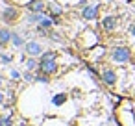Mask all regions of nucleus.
<instances>
[{"label": "nucleus", "mask_w": 135, "mask_h": 126, "mask_svg": "<svg viewBox=\"0 0 135 126\" xmlns=\"http://www.w3.org/2000/svg\"><path fill=\"white\" fill-rule=\"evenodd\" d=\"M19 17H21V11H19V8H15V6H9V8H6V10H4V13H2V21H4L6 24H11V22H15Z\"/></svg>", "instance_id": "nucleus-8"}, {"label": "nucleus", "mask_w": 135, "mask_h": 126, "mask_svg": "<svg viewBox=\"0 0 135 126\" xmlns=\"http://www.w3.org/2000/svg\"><path fill=\"white\" fill-rule=\"evenodd\" d=\"M48 10H50V17H59L63 13V8L61 6H56V4H50Z\"/></svg>", "instance_id": "nucleus-15"}, {"label": "nucleus", "mask_w": 135, "mask_h": 126, "mask_svg": "<svg viewBox=\"0 0 135 126\" xmlns=\"http://www.w3.org/2000/svg\"><path fill=\"white\" fill-rule=\"evenodd\" d=\"M118 26H120L118 15H105V17H102V21H100V28H102L104 32H107V34L117 32Z\"/></svg>", "instance_id": "nucleus-2"}, {"label": "nucleus", "mask_w": 135, "mask_h": 126, "mask_svg": "<svg viewBox=\"0 0 135 126\" xmlns=\"http://www.w3.org/2000/svg\"><path fill=\"white\" fill-rule=\"evenodd\" d=\"M0 59H2V63H11V61H13V56L2 52V54H0Z\"/></svg>", "instance_id": "nucleus-18"}, {"label": "nucleus", "mask_w": 135, "mask_h": 126, "mask_svg": "<svg viewBox=\"0 0 135 126\" xmlns=\"http://www.w3.org/2000/svg\"><path fill=\"white\" fill-rule=\"evenodd\" d=\"M100 80H102L107 87H115L117 82H118V74H117V71L111 69V67H102V71H100Z\"/></svg>", "instance_id": "nucleus-3"}, {"label": "nucleus", "mask_w": 135, "mask_h": 126, "mask_svg": "<svg viewBox=\"0 0 135 126\" xmlns=\"http://www.w3.org/2000/svg\"><path fill=\"white\" fill-rule=\"evenodd\" d=\"M105 2H113V0H105Z\"/></svg>", "instance_id": "nucleus-25"}, {"label": "nucleus", "mask_w": 135, "mask_h": 126, "mask_svg": "<svg viewBox=\"0 0 135 126\" xmlns=\"http://www.w3.org/2000/svg\"><path fill=\"white\" fill-rule=\"evenodd\" d=\"M67 100H69V95L67 93H57V95L52 96V104L54 106H63Z\"/></svg>", "instance_id": "nucleus-13"}, {"label": "nucleus", "mask_w": 135, "mask_h": 126, "mask_svg": "<svg viewBox=\"0 0 135 126\" xmlns=\"http://www.w3.org/2000/svg\"><path fill=\"white\" fill-rule=\"evenodd\" d=\"M98 15H100V4L83 6V10H81V17L85 21H94V19H98Z\"/></svg>", "instance_id": "nucleus-7"}, {"label": "nucleus", "mask_w": 135, "mask_h": 126, "mask_svg": "<svg viewBox=\"0 0 135 126\" xmlns=\"http://www.w3.org/2000/svg\"><path fill=\"white\" fill-rule=\"evenodd\" d=\"M37 71L52 76V74L59 72V63H57V59H54V61H39V69Z\"/></svg>", "instance_id": "nucleus-5"}, {"label": "nucleus", "mask_w": 135, "mask_h": 126, "mask_svg": "<svg viewBox=\"0 0 135 126\" xmlns=\"http://www.w3.org/2000/svg\"><path fill=\"white\" fill-rule=\"evenodd\" d=\"M43 19H45V13H32V15L28 17V22H37V24H39Z\"/></svg>", "instance_id": "nucleus-17"}, {"label": "nucleus", "mask_w": 135, "mask_h": 126, "mask_svg": "<svg viewBox=\"0 0 135 126\" xmlns=\"http://www.w3.org/2000/svg\"><path fill=\"white\" fill-rule=\"evenodd\" d=\"M133 48L131 46H126V45H118V46H113L109 50V59L117 65H126L133 59Z\"/></svg>", "instance_id": "nucleus-1"}, {"label": "nucleus", "mask_w": 135, "mask_h": 126, "mask_svg": "<svg viewBox=\"0 0 135 126\" xmlns=\"http://www.w3.org/2000/svg\"><path fill=\"white\" fill-rule=\"evenodd\" d=\"M2 13H4V10H0V19H2Z\"/></svg>", "instance_id": "nucleus-24"}, {"label": "nucleus", "mask_w": 135, "mask_h": 126, "mask_svg": "<svg viewBox=\"0 0 135 126\" xmlns=\"http://www.w3.org/2000/svg\"><path fill=\"white\" fill-rule=\"evenodd\" d=\"M4 100H6V98H4V93H2V91H0V106H2V104H4Z\"/></svg>", "instance_id": "nucleus-22"}, {"label": "nucleus", "mask_w": 135, "mask_h": 126, "mask_svg": "<svg viewBox=\"0 0 135 126\" xmlns=\"http://www.w3.org/2000/svg\"><path fill=\"white\" fill-rule=\"evenodd\" d=\"M0 126H15L13 124V113L0 115Z\"/></svg>", "instance_id": "nucleus-14"}, {"label": "nucleus", "mask_w": 135, "mask_h": 126, "mask_svg": "<svg viewBox=\"0 0 135 126\" xmlns=\"http://www.w3.org/2000/svg\"><path fill=\"white\" fill-rule=\"evenodd\" d=\"M26 10H28V13H46L48 6L45 0H30L26 4Z\"/></svg>", "instance_id": "nucleus-6"}, {"label": "nucleus", "mask_w": 135, "mask_h": 126, "mask_svg": "<svg viewBox=\"0 0 135 126\" xmlns=\"http://www.w3.org/2000/svg\"><path fill=\"white\" fill-rule=\"evenodd\" d=\"M11 37H13V32L9 28H2V32H0V48H4L11 43Z\"/></svg>", "instance_id": "nucleus-9"}, {"label": "nucleus", "mask_w": 135, "mask_h": 126, "mask_svg": "<svg viewBox=\"0 0 135 126\" xmlns=\"http://www.w3.org/2000/svg\"><path fill=\"white\" fill-rule=\"evenodd\" d=\"M128 34H129V37H133V39H135V22L128 26Z\"/></svg>", "instance_id": "nucleus-19"}, {"label": "nucleus", "mask_w": 135, "mask_h": 126, "mask_svg": "<svg viewBox=\"0 0 135 126\" xmlns=\"http://www.w3.org/2000/svg\"><path fill=\"white\" fill-rule=\"evenodd\" d=\"M24 50H26V54H28V56H33V58H39V56L45 52L43 45H41L39 41H33V39H28V41H26Z\"/></svg>", "instance_id": "nucleus-4"}, {"label": "nucleus", "mask_w": 135, "mask_h": 126, "mask_svg": "<svg viewBox=\"0 0 135 126\" xmlns=\"http://www.w3.org/2000/svg\"><path fill=\"white\" fill-rule=\"evenodd\" d=\"M57 52H54V50H45L41 56H39V61H54V59H57Z\"/></svg>", "instance_id": "nucleus-11"}, {"label": "nucleus", "mask_w": 135, "mask_h": 126, "mask_svg": "<svg viewBox=\"0 0 135 126\" xmlns=\"http://www.w3.org/2000/svg\"><path fill=\"white\" fill-rule=\"evenodd\" d=\"M48 35L54 39V43H59V41H61V35H59V34H54V32H50Z\"/></svg>", "instance_id": "nucleus-20"}, {"label": "nucleus", "mask_w": 135, "mask_h": 126, "mask_svg": "<svg viewBox=\"0 0 135 126\" xmlns=\"http://www.w3.org/2000/svg\"><path fill=\"white\" fill-rule=\"evenodd\" d=\"M0 32H2V26H0Z\"/></svg>", "instance_id": "nucleus-26"}, {"label": "nucleus", "mask_w": 135, "mask_h": 126, "mask_svg": "<svg viewBox=\"0 0 135 126\" xmlns=\"http://www.w3.org/2000/svg\"><path fill=\"white\" fill-rule=\"evenodd\" d=\"M37 69H39V59H35L33 56H28V59H26V71L37 72Z\"/></svg>", "instance_id": "nucleus-12"}, {"label": "nucleus", "mask_w": 135, "mask_h": 126, "mask_svg": "<svg viewBox=\"0 0 135 126\" xmlns=\"http://www.w3.org/2000/svg\"><path fill=\"white\" fill-rule=\"evenodd\" d=\"M35 82H41V83H50V76L45 74V72H35Z\"/></svg>", "instance_id": "nucleus-16"}, {"label": "nucleus", "mask_w": 135, "mask_h": 126, "mask_svg": "<svg viewBox=\"0 0 135 126\" xmlns=\"http://www.w3.org/2000/svg\"><path fill=\"white\" fill-rule=\"evenodd\" d=\"M0 61H2V59H0Z\"/></svg>", "instance_id": "nucleus-27"}, {"label": "nucleus", "mask_w": 135, "mask_h": 126, "mask_svg": "<svg viewBox=\"0 0 135 126\" xmlns=\"http://www.w3.org/2000/svg\"><path fill=\"white\" fill-rule=\"evenodd\" d=\"M15 126H30V124H26V122H19V124H15Z\"/></svg>", "instance_id": "nucleus-23"}, {"label": "nucleus", "mask_w": 135, "mask_h": 126, "mask_svg": "<svg viewBox=\"0 0 135 126\" xmlns=\"http://www.w3.org/2000/svg\"><path fill=\"white\" fill-rule=\"evenodd\" d=\"M26 41H28V39H24L19 32H13V37H11V45H13V46L21 48V46H24V45H26Z\"/></svg>", "instance_id": "nucleus-10"}, {"label": "nucleus", "mask_w": 135, "mask_h": 126, "mask_svg": "<svg viewBox=\"0 0 135 126\" xmlns=\"http://www.w3.org/2000/svg\"><path fill=\"white\" fill-rule=\"evenodd\" d=\"M9 76H11V78H13V80H19V78H21V72H19V71H15V69H13V71H11V72H9Z\"/></svg>", "instance_id": "nucleus-21"}]
</instances>
